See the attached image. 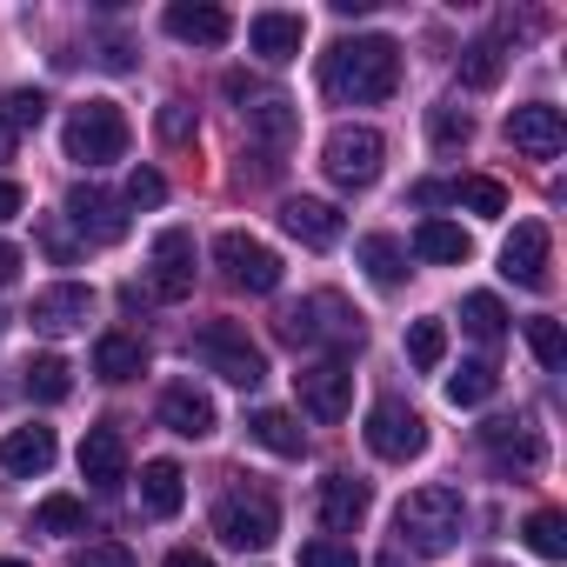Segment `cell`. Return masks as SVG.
<instances>
[{
    "label": "cell",
    "instance_id": "1",
    "mask_svg": "<svg viewBox=\"0 0 567 567\" xmlns=\"http://www.w3.org/2000/svg\"><path fill=\"white\" fill-rule=\"evenodd\" d=\"M321 87H328V101H341V107H381V101L401 87V48H394L388 34L334 41L328 61H321Z\"/></svg>",
    "mask_w": 567,
    "mask_h": 567
},
{
    "label": "cell",
    "instance_id": "2",
    "mask_svg": "<svg viewBox=\"0 0 567 567\" xmlns=\"http://www.w3.org/2000/svg\"><path fill=\"white\" fill-rule=\"evenodd\" d=\"M461 527H467V501H461V487H414L408 501H401V514H394V534H401V547H414V554H447L454 540H461Z\"/></svg>",
    "mask_w": 567,
    "mask_h": 567
},
{
    "label": "cell",
    "instance_id": "3",
    "mask_svg": "<svg viewBox=\"0 0 567 567\" xmlns=\"http://www.w3.org/2000/svg\"><path fill=\"white\" fill-rule=\"evenodd\" d=\"M194 361H200L207 374H220L227 388H260V381H267V354L247 341L240 321H207V328H194Z\"/></svg>",
    "mask_w": 567,
    "mask_h": 567
},
{
    "label": "cell",
    "instance_id": "4",
    "mask_svg": "<svg viewBox=\"0 0 567 567\" xmlns=\"http://www.w3.org/2000/svg\"><path fill=\"white\" fill-rule=\"evenodd\" d=\"M68 161H81V167H107V161H121L127 154V114L114 107V101H81L74 114H68Z\"/></svg>",
    "mask_w": 567,
    "mask_h": 567
},
{
    "label": "cell",
    "instance_id": "5",
    "mask_svg": "<svg viewBox=\"0 0 567 567\" xmlns=\"http://www.w3.org/2000/svg\"><path fill=\"white\" fill-rule=\"evenodd\" d=\"M381 161H388V141H381L374 127H334V134H328V147H321L328 181H334V187H348V194L374 187V181H381Z\"/></svg>",
    "mask_w": 567,
    "mask_h": 567
},
{
    "label": "cell",
    "instance_id": "6",
    "mask_svg": "<svg viewBox=\"0 0 567 567\" xmlns=\"http://www.w3.org/2000/svg\"><path fill=\"white\" fill-rule=\"evenodd\" d=\"M214 534L227 540V547H267L274 534H280V507H274V494L267 487H234V494H220V507H214Z\"/></svg>",
    "mask_w": 567,
    "mask_h": 567
},
{
    "label": "cell",
    "instance_id": "7",
    "mask_svg": "<svg viewBox=\"0 0 567 567\" xmlns=\"http://www.w3.org/2000/svg\"><path fill=\"white\" fill-rule=\"evenodd\" d=\"M214 260H220V274L234 280V288H247V295H274V288H280V254H274L267 240L240 234V227H227V234L214 240Z\"/></svg>",
    "mask_w": 567,
    "mask_h": 567
},
{
    "label": "cell",
    "instance_id": "8",
    "mask_svg": "<svg viewBox=\"0 0 567 567\" xmlns=\"http://www.w3.org/2000/svg\"><path fill=\"white\" fill-rule=\"evenodd\" d=\"M368 447H374L381 461H414V454L427 447V414L408 408L401 394L374 401V408H368Z\"/></svg>",
    "mask_w": 567,
    "mask_h": 567
},
{
    "label": "cell",
    "instance_id": "9",
    "mask_svg": "<svg viewBox=\"0 0 567 567\" xmlns=\"http://www.w3.org/2000/svg\"><path fill=\"white\" fill-rule=\"evenodd\" d=\"M481 447L494 454V467L501 474H540V461H547V447H540V427L534 421H520V414H494V421H481Z\"/></svg>",
    "mask_w": 567,
    "mask_h": 567
},
{
    "label": "cell",
    "instance_id": "10",
    "mask_svg": "<svg viewBox=\"0 0 567 567\" xmlns=\"http://www.w3.org/2000/svg\"><path fill=\"white\" fill-rule=\"evenodd\" d=\"M147 295L154 301H187L194 295V234L167 227L154 240V267H147Z\"/></svg>",
    "mask_w": 567,
    "mask_h": 567
},
{
    "label": "cell",
    "instance_id": "11",
    "mask_svg": "<svg viewBox=\"0 0 567 567\" xmlns=\"http://www.w3.org/2000/svg\"><path fill=\"white\" fill-rule=\"evenodd\" d=\"M295 388H301V408H308L315 421H348V408H354V374H348L341 361H315V368H301Z\"/></svg>",
    "mask_w": 567,
    "mask_h": 567
},
{
    "label": "cell",
    "instance_id": "12",
    "mask_svg": "<svg viewBox=\"0 0 567 567\" xmlns=\"http://www.w3.org/2000/svg\"><path fill=\"white\" fill-rule=\"evenodd\" d=\"M547 254H554V234L547 220H520L501 247V274L514 280V288H547Z\"/></svg>",
    "mask_w": 567,
    "mask_h": 567
},
{
    "label": "cell",
    "instance_id": "13",
    "mask_svg": "<svg viewBox=\"0 0 567 567\" xmlns=\"http://www.w3.org/2000/svg\"><path fill=\"white\" fill-rule=\"evenodd\" d=\"M507 141H514L527 161H554V154L567 147V121H560V107L527 101V107H514V114H507Z\"/></svg>",
    "mask_w": 567,
    "mask_h": 567
},
{
    "label": "cell",
    "instance_id": "14",
    "mask_svg": "<svg viewBox=\"0 0 567 567\" xmlns=\"http://www.w3.org/2000/svg\"><path fill=\"white\" fill-rule=\"evenodd\" d=\"M68 220H74V227H81L87 240H101V247L127 240V214H121V200H114L107 187H94V181L68 187Z\"/></svg>",
    "mask_w": 567,
    "mask_h": 567
},
{
    "label": "cell",
    "instance_id": "15",
    "mask_svg": "<svg viewBox=\"0 0 567 567\" xmlns=\"http://www.w3.org/2000/svg\"><path fill=\"white\" fill-rule=\"evenodd\" d=\"M81 481L94 494H121V481H127V441H121L114 421L87 427V441H81Z\"/></svg>",
    "mask_w": 567,
    "mask_h": 567
},
{
    "label": "cell",
    "instance_id": "16",
    "mask_svg": "<svg viewBox=\"0 0 567 567\" xmlns=\"http://www.w3.org/2000/svg\"><path fill=\"white\" fill-rule=\"evenodd\" d=\"M240 114H247V134L267 147V161H280V154L295 147V127H301V114H295V101H288V94H274V87H267V94H260V101H247Z\"/></svg>",
    "mask_w": 567,
    "mask_h": 567
},
{
    "label": "cell",
    "instance_id": "17",
    "mask_svg": "<svg viewBox=\"0 0 567 567\" xmlns=\"http://www.w3.org/2000/svg\"><path fill=\"white\" fill-rule=\"evenodd\" d=\"M87 315H94V288H81V280H61V288H41L34 295V328L41 334H74V328H87Z\"/></svg>",
    "mask_w": 567,
    "mask_h": 567
},
{
    "label": "cell",
    "instance_id": "18",
    "mask_svg": "<svg viewBox=\"0 0 567 567\" xmlns=\"http://www.w3.org/2000/svg\"><path fill=\"white\" fill-rule=\"evenodd\" d=\"M161 427L181 434V441H207V434L220 427V414H214V401H207L194 381H174V388L161 394Z\"/></svg>",
    "mask_w": 567,
    "mask_h": 567
},
{
    "label": "cell",
    "instance_id": "19",
    "mask_svg": "<svg viewBox=\"0 0 567 567\" xmlns=\"http://www.w3.org/2000/svg\"><path fill=\"white\" fill-rule=\"evenodd\" d=\"M301 41H308V21H301V14H280V8H267V14H254V21H247V48H254L267 68L295 61V54H301Z\"/></svg>",
    "mask_w": 567,
    "mask_h": 567
},
{
    "label": "cell",
    "instance_id": "20",
    "mask_svg": "<svg viewBox=\"0 0 567 567\" xmlns=\"http://www.w3.org/2000/svg\"><path fill=\"white\" fill-rule=\"evenodd\" d=\"M161 28H167L174 41H187V48H220V41L234 34L227 8H207V0H174V8L161 14Z\"/></svg>",
    "mask_w": 567,
    "mask_h": 567
},
{
    "label": "cell",
    "instance_id": "21",
    "mask_svg": "<svg viewBox=\"0 0 567 567\" xmlns=\"http://www.w3.org/2000/svg\"><path fill=\"white\" fill-rule=\"evenodd\" d=\"M280 227H288L301 247H334L341 240V207L315 200V194H295V200H280Z\"/></svg>",
    "mask_w": 567,
    "mask_h": 567
},
{
    "label": "cell",
    "instance_id": "22",
    "mask_svg": "<svg viewBox=\"0 0 567 567\" xmlns=\"http://www.w3.org/2000/svg\"><path fill=\"white\" fill-rule=\"evenodd\" d=\"M368 507H374V487H368L361 474H328V481H321V520H328L334 534H354V527L368 520Z\"/></svg>",
    "mask_w": 567,
    "mask_h": 567
},
{
    "label": "cell",
    "instance_id": "23",
    "mask_svg": "<svg viewBox=\"0 0 567 567\" xmlns=\"http://www.w3.org/2000/svg\"><path fill=\"white\" fill-rule=\"evenodd\" d=\"M54 454H61L54 427H8V434H0V467L21 474V481L48 474V467H54Z\"/></svg>",
    "mask_w": 567,
    "mask_h": 567
},
{
    "label": "cell",
    "instance_id": "24",
    "mask_svg": "<svg viewBox=\"0 0 567 567\" xmlns=\"http://www.w3.org/2000/svg\"><path fill=\"white\" fill-rule=\"evenodd\" d=\"M414 254H421V260H434V267H461V260L474 254V240H467V227H454V220L427 214V220L414 227Z\"/></svg>",
    "mask_w": 567,
    "mask_h": 567
},
{
    "label": "cell",
    "instance_id": "25",
    "mask_svg": "<svg viewBox=\"0 0 567 567\" xmlns=\"http://www.w3.org/2000/svg\"><path fill=\"white\" fill-rule=\"evenodd\" d=\"M181 501H187V474H181L174 461H147V467H141V507H147L154 520H174Z\"/></svg>",
    "mask_w": 567,
    "mask_h": 567
},
{
    "label": "cell",
    "instance_id": "26",
    "mask_svg": "<svg viewBox=\"0 0 567 567\" xmlns=\"http://www.w3.org/2000/svg\"><path fill=\"white\" fill-rule=\"evenodd\" d=\"M94 374H101V381H134V374H147V341H141V334H101V341H94Z\"/></svg>",
    "mask_w": 567,
    "mask_h": 567
},
{
    "label": "cell",
    "instance_id": "27",
    "mask_svg": "<svg viewBox=\"0 0 567 567\" xmlns=\"http://www.w3.org/2000/svg\"><path fill=\"white\" fill-rule=\"evenodd\" d=\"M247 434H254V441H260L267 454H288V461H295V454L308 447V434L295 427V414H280V408H260V414L247 421Z\"/></svg>",
    "mask_w": 567,
    "mask_h": 567
},
{
    "label": "cell",
    "instance_id": "28",
    "mask_svg": "<svg viewBox=\"0 0 567 567\" xmlns=\"http://www.w3.org/2000/svg\"><path fill=\"white\" fill-rule=\"evenodd\" d=\"M21 388H28L34 401H68V394H74V368H68L61 354H34L28 374H21Z\"/></svg>",
    "mask_w": 567,
    "mask_h": 567
},
{
    "label": "cell",
    "instance_id": "29",
    "mask_svg": "<svg viewBox=\"0 0 567 567\" xmlns=\"http://www.w3.org/2000/svg\"><path fill=\"white\" fill-rule=\"evenodd\" d=\"M361 267L381 280V288H401V280H408V254H401L394 234H368L361 240Z\"/></svg>",
    "mask_w": 567,
    "mask_h": 567
},
{
    "label": "cell",
    "instance_id": "30",
    "mask_svg": "<svg viewBox=\"0 0 567 567\" xmlns=\"http://www.w3.org/2000/svg\"><path fill=\"white\" fill-rule=\"evenodd\" d=\"M461 328H467L481 348H494V341H507V308H501L494 295H467V301H461Z\"/></svg>",
    "mask_w": 567,
    "mask_h": 567
},
{
    "label": "cell",
    "instance_id": "31",
    "mask_svg": "<svg viewBox=\"0 0 567 567\" xmlns=\"http://www.w3.org/2000/svg\"><path fill=\"white\" fill-rule=\"evenodd\" d=\"M34 534H87V501L81 494H48L34 507Z\"/></svg>",
    "mask_w": 567,
    "mask_h": 567
},
{
    "label": "cell",
    "instance_id": "32",
    "mask_svg": "<svg viewBox=\"0 0 567 567\" xmlns=\"http://www.w3.org/2000/svg\"><path fill=\"white\" fill-rule=\"evenodd\" d=\"M501 68H507V48H501V34H487V41H474L461 54V87H494Z\"/></svg>",
    "mask_w": 567,
    "mask_h": 567
},
{
    "label": "cell",
    "instance_id": "33",
    "mask_svg": "<svg viewBox=\"0 0 567 567\" xmlns=\"http://www.w3.org/2000/svg\"><path fill=\"white\" fill-rule=\"evenodd\" d=\"M427 141H434L441 154H461V147L474 141V121H467V107H454V101L427 107Z\"/></svg>",
    "mask_w": 567,
    "mask_h": 567
},
{
    "label": "cell",
    "instance_id": "34",
    "mask_svg": "<svg viewBox=\"0 0 567 567\" xmlns=\"http://www.w3.org/2000/svg\"><path fill=\"white\" fill-rule=\"evenodd\" d=\"M447 200H461V207H474L481 220H494V214H507V187H501V181H487V174H467V181H454V187H447Z\"/></svg>",
    "mask_w": 567,
    "mask_h": 567
},
{
    "label": "cell",
    "instance_id": "35",
    "mask_svg": "<svg viewBox=\"0 0 567 567\" xmlns=\"http://www.w3.org/2000/svg\"><path fill=\"white\" fill-rule=\"evenodd\" d=\"M494 388H501V374H494L487 361H461V374H447V401H454V408H481Z\"/></svg>",
    "mask_w": 567,
    "mask_h": 567
},
{
    "label": "cell",
    "instance_id": "36",
    "mask_svg": "<svg viewBox=\"0 0 567 567\" xmlns=\"http://www.w3.org/2000/svg\"><path fill=\"white\" fill-rule=\"evenodd\" d=\"M527 547L540 554V560H567V520L554 514V507H540V514H527Z\"/></svg>",
    "mask_w": 567,
    "mask_h": 567
},
{
    "label": "cell",
    "instance_id": "37",
    "mask_svg": "<svg viewBox=\"0 0 567 567\" xmlns=\"http://www.w3.org/2000/svg\"><path fill=\"white\" fill-rule=\"evenodd\" d=\"M408 361H414L421 374H434V368L447 361V328H441V321H414V328H408Z\"/></svg>",
    "mask_w": 567,
    "mask_h": 567
},
{
    "label": "cell",
    "instance_id": "38",
    "mask_svg": "<svg viewBox=\"0 0 567 567\" xmlns=\"http://www.w3.org/2000/svg\"><path fill=\"white\" fill-rule=\"evenodd\" d=\"M0 121H8L14 134H21V127H41V121H48V94H41V87H14L8 101H0Z\"/></svg>",
    "mask_w": 567,
    "mask_h": 567
},
{
    "label": "cell",
    "instance_id": "39",
    "mask_svg": "<svg viewBox=\"0 0 567 567\" xmlns=\"http://www.w3.org/2000/svg\"><path fill=\"white\" fill-rule=\"evenodd\" d=\"M527 348H534V361H540V368H560V361H567V341H560V321H547V315H534V321H527Z\"/></svg>",
    "mask_w": 567,
    "mask_h": 567
},
{
    "label": "cell",
    "instance_id": "40",
    "mask_svg": "<svg viewBox=\"0 0 567 567\" xmlns=\"http://www.w3.org/2000/svg\"><path fill=\"white\" fill-rule=\"evenodd\" d=\"M154 127H161V141H174V147H187V141L200 134V121H194V107H187V101H167V107L154 114Z\"/></svg>",
    "mask_w": 567,
    "mask_h": 567
},
{
    "label": "cell",
    "instance_id": "41",
    "mask_svg": "<svg viewBox=\"0 0 567 567\" xmlns=\"http://www.w3.org/2000/svg\"><path fill=\"white\" fill-rule=\"evenodd\" d=\"M161 200H167V181L154 167H134L127 174V207H161Z\"/></svg>",
    "mask_w": 567,
    "mask_h": 567
},
{
    "label": "cell",
    "instance_id": "42",
    "mask_svg": "<svg viewBox=\"0 0 567 567\" xmlns=\"http://www.w3.org/2000/svg\"><path fill=\"white\" fill-rule=\"evenodd\" d=\"M301 567H361V554L341 547V540H308L301 547Z\"/></svg>",
    "mask_w": 567,
    "mask_h": 567
},
{
    "label": "cell",
    "instance_id": "43",
    "mask_svg": "<svg viewBox=\"0 0 567 567\" xmlns=\"http://www.w3.org/2000/svg\"><path fill=\"white\" fill-rule=\"evenodd\" d=\"M74 567H134V554H127L121 540H94V547L74 554Z\"/></svg>",
    "mask_w": 567,
    "mask_h": 567
},
{
    "label": "cell",
    "instance_id": "44",
    "mask_svg": "<svg viewBox=\"0 0 567 567\" xmlns=\"http://www.w3.org/2000/svg\"><path fill=\"white\" fill-rule=\"evenodd\" d=\"M41 247H48V254H54L61 267L74 260V240H68V227H61V214H48V220H41Z\"/></svg>",
    "mask_w": 567,
    "mask_h": 567
},
{
    "label": "cell",
    "instance_id": "45",
    "mask_svg": "<svg viewBox=\"0 0 567 567\" xmlns=\"http://www.w3.org/2000/svg\"><path fill=\"white\" fill-rule=\"evenodd\" d=\"M21 207H28V194H21V187H14V181H0V220H14V214H21Z\"/></svg>",
    "mask_w": 567,
    "mask_h": 567
},
{
    "label": "cell",
    "instance_id": "46",
    "mask_svg": "<svg viewBox=\"0 0 567 567\" xmlns=\"http://www.w3.org/2000/svg\"><path fill=\"white\" fill-rule=\"evenodd\" d=\"M14 274H21V247H14V240H0V288H8Z\"/></svg>",
    "mask_w": 567,
    "mask_h": 567
},
{
    "label": "cell",
    "instance_id": "47",
    "mask_svg": "<svg viewBox=\"0 0 567 567\" xmlns=\"http://www.w3.org/2000/svg\"><path fill=\"white\" fill-rule=\"evenodd\" d=\"M414 200H421V207H441V200H447V181H421Z\"/></svg>",
    "mask_w": 567,
    "mask_h": 567
},
{
    "label": "cell",
    "instance_id": "48",
    "mask_svg": "<svg viewBox=\"0 0 567 567\" xmlns=\"http://www.w3.org/2000/svg\"><path fill=\"white\" fill-rule=\"evenodd\" d=\"M167 567H214V560H207V554H194V547H174V554H167Z\"/></svg>",
    "mask_w": 567,
    "mask_h": 567
},
{
    "label": "cell",
    "instance_id": "49",
    "mask_svg": "<svg viewBox=\"0 0 567 567\" xmlns=\"http://www.w3.org/2000/svg\"><path fill=\"white\" fill-rule=\"evenodd\" d=\"M8 154H14V127H8V121H0V161H8Z\"/></svg>",
    "mask_w": 567,
    "mask_h": 567
},
{
    "label": "cell",
    "instance_id": "50",
    "mask_svg": "<svg viewBox=\"0 0 567 567\" xmlns=\"http://www.w3.org/2000/svg\"><path fill=\"white\" fill-rule=\"evenodd\" d=\"M374 567H408V560H401V547H388V554H381Z\"/></svg>",
    "mask_w": 567,
    "mask_h": 567
},
{
    "label": "cell",
    "instance_id": "51",
    "mask_svg": "<svg viewBox=\"0 0 567 567\" xmlns=\"http://www.w3.org/2000/svg\"><path fill=\"white\" fill-rule=\"evenodd\" d=\"M0 567H28V560H14V554H8V560H0Z\"/></svg>",
    "mask_w": 567,
    "mask_h": 567
},
{
    "label": "cell",
    "instance_id": "52",
    "mask_svg": "<svg viewBox=\"0 0 567 567\" xmlns=\"http://www.w3.org/2000/svg\"><path fill=\"white\" fill-rule=\"evenodd\" d=\"M0 321H8V315H0Z\"/></svg>",
    "mask_w": 567,
    "mask_h": 567
}]
</instances>
